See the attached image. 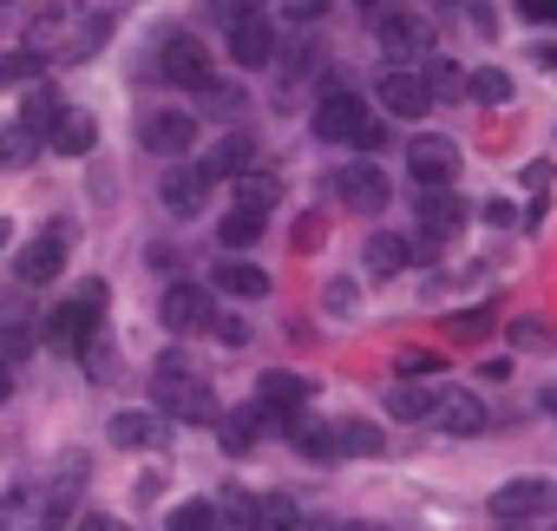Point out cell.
Masks as SVG:
<instances>
[{
  "label": "cell",
  "instance_id": "6da1fadb",
  "mask_svg": "<svg viewBox=\"0 0 557 531\" xmlns=\"http://www.w3.org/2000/svg\"><path fill=\"white\" fill-rule=\"evenodd\" d=\"M79 466H66L60 479H40V485H14L0 492V531H66L73 511H79Z\"/></svg>",
  "mask_w": 557,
  "mask_h": 531
},
{
  "label": "cell",
  "instance_id": "7a4b0ae2",
  "mask_svg": "<svg viewBox=\"0 0 557 531\" xmlns=\"http://www.w3.org/2000/svg\"><path fill=\"white\" fill-rule=\"evenodd\" d=\"M99 316H106V283H79L53 316H47V348L53 355H86L92 348V335H99Z\"/></svg>",
  "mask_w": 557,
  "mask_h": 531
},
{
  "label": "cell",
  "instance_id": "3957f363",
  "mask_svg": "<svg viewBox=\"0 0 557 531\" xmlns=\"http://www.w3.org/2000/svg\"><path fill=\"white\" fill-rule=\"evenodd\" d=\"M151 394H158V407H164V413H177V420H210V413H216L210 381H203L184 355H164V361L151 368Z\"/></svg>",
  "mask_w": 557,
  "mask_h": 531
},
{
  "label": "cell",
  "instance_id": "277c9868",
  "mask_svg": "<svg viewBox=\"0 0 557 531\" xmlns=\"http://www.w3.org/2000/svg\"><path fill=\"white\" fill-rule=\"evenodd\" d=\"M374 34H381V53L400 60V66H426L433 60V21L413 14V8H381Z\"/></svg>",
  "mask_w": 557,
  "mask_h": 531
},
{
  "label": "cell",
  "instance_id": "5b68a950",
  "mask_svg": "<svg viewBox=\"0 0 557 531\" xmlns=\"http://www.w3.org/2000/svg\"><path fill=\"white\" fill-rule=\"evenodd\" d=\"M315 138H329V145H355V151H374V145H381V119H368L355 92H329V99L315 106Z\"/></svg>",
  "mask_w": 557,
  "mask_h": 531
},
{
  "label": "cell",
  "instance_id": "8992f818",
  "mask_svg": "<svg viewBox=\"0 0 557 531\" xmlns=\"http://www.w3.org/2000/svg\"><path fill=\"white\" fill-rule=\"evenodd\" d=\"M544 511H557V479H505L492 492V518L498 524H531Z\"/></svg>",
  "mask_w": 557,
  "mask_h": 531
},
{
  "label": "cell",
  "instance_id": "52a82bcc",
  "mask_svg": "<svg viewBox=\"0 0 557 531\" xmlns=\"http://www.w3.org/2000/svg\"><path fill=\"white\" fill-rule=\"evenodd\" d=\"M158 322L171 335H203V329H216V302H210L203 283H171L164 302H158Z\"/></svg>",
  "mask_w": 557,
  "mask_h": 531
},
{
  "label": "cell",
  "instance_id": "ba28073f",
  "mask_svg": "<svg viewBox=\"0 0 557 531\" xmlns=\"http://www.w3.org/2000/svg\"><path fill=\"white\" fill-rule=\"evenodd\" d=\"M453 171H459V145H453V138L420 132V138L407 145V177H413L420 190H446V184H453Z\"/></svg>",
  "mask_w": 557,
  "mask_h": 531
},
{
  "label": "cell",
  "instance_id": "9c48e42d",
  "mask_svg": "<svg viewBox=\"0 0 557 531\" xmlns=\"http://www.w3.org/2000/svg\"><path fill=\"white\" fill-rule=\"evenodd\" d=\"M138 138H145V151H158V158H184V151L197 145V112L158 106V112L138 119Z\"/></svg>",
  "mask_w": 557,
  "mask_h": 531
},
{
  "label": "cell",
  "instance_id": "30bf717a",
  "mask_svg": "<svg viewBox=\"0 0 557 531\" xmlns=\"http://www.w3.org/2000/svg\"><path fill=\"white\" fill-rule=\"evenodd\" d=\"M374 99H381L394 119H426V112H433V86H426V73H413V66H394V73H381Z\"/></svg>",
  "mask_w": 557,
  "mask_h": 531
},
{
  "label": "cell",
  "instance_id": "8fae6325",
  "mask_svg": "<svg viewBox=\"0 0 557 531\" xmlns=\"http://www.w3.org/2000/svg\"><path fill=\"white\" fill-rule=\"evenodd\" d=\"M60 270H66V230H60V223H53V230H40V236H34V243H27L21 256H14V276H21L27 289L53 283Z\"/></svg>",
  "mask_w": 557,
  "mask_h": 531
},
{
  "label": "cell",
  "instance_id": "7c38bea8",
  "mask_svg": "<svg viewBox=\"0 0 557 531\" xmlns=\"http://www.w3.org/2000/svg\"><path fill=\"white\" fill-rule=\"evenodd\" d=\"M335 197L355 210V217H381L387 210V177L374 164H342L335 171Z\"/></svg>",
  "mask_w": 557,
  "mask_h": 531
},
{
  "label": "cell",
  "instance_id": "4fadbf2b",
  "mask_svg": "<svg viewBox=\"0 0 557 531\" xmlns=\"http://www.w3.org/2000/svg\"><path fill=\"white\" fill-rule=\"evenodd\" d=\"M230 60H236L243 73H262V66L275 60V27H269L262 14H243V21H230Z\"/></svg>",
  "mask_w": 557,
  "mask_h": 531
},
{
  "label": "cell",
  "instance_id": "5bb4252c",
  "mask_svg": "<svg viewBox=\"0 0 557 531\" xmlns=\"http://www.w3.org/2000/svg\"><path fill=\"white\" fill-rule=\"evenodd\" d=\"M158 73H164L171 86H190V92H197V86H210V53H203V40H197V34H171V40H164V66H158Z\"/></svg>",
  "mask_w": 557,
  "mask_h": 531
},
{
  "label": "cell",
  "instance_id": "9a60e30c",
  "mask_svg": "<svg viewBox=\"0 0 557 531\" xmlns=\"http://www.w3.org/2000/svg\"><path fill=\"white\" fill-rule=\"evenodd\" d=\"M210 171L203 164H177V171H164V184H158V197H164V210L171 217H197L203 210V197H210Z\"/></svg>",
  "mask_w": 557,
  "mask_h": 531
},
{
  "label": "cell",
  "instance_id": "2e32d148",
  "mask_svg": "<svg viewBox=\"0 0 557 531\" xmlns=\"http://www.w3.org/2000/svg\"><path fill=\"white\" fill-rule=\"evenodd\" d=\"M256 407H262L269 420L302 413V407H309V374H262V381H256Z\"/></svg>",
  "mask_w": 557,
  "mask_h": 531
},
{
  "label": "cell",
  "instance_id": "e0dca14e",
  "mask_svg": "<svg viewBox=\"0 0 557 531\" xmlns=\"http://www.w3.org/2000/svg\"><path fill=\"white\" fill-rule=\"evenodd\" d=\"M433 420H440V433L472 440V433H485V400L479 394H440L433 400Z\"/></svg>",
  "mask_w": 557,
  "mask_h": 531
},
{
  "label": "cell",
  "instance_id": "ac0fdd59",
  "mask_svg": "<svg viewBox=\"0 0 557 531\" xmlns=\"http://www.w3.org/2000/svg\"><path fill=\"white\" fill-rule=\"evenodd\" d=\"M361 262H368V276H381V283H394L400 270H407V262H413V243L407 236H368V249H361Z\"/></svg>",
  "mask_w": 557,
  "mask_h": 531
},
{
  "label": "cell",
  "instance_id": "d6986e66",
  "mask_svg": "<svg viewBox=\"0 0 557 531\" xmlns=\"http://www.w3.org/2000/svg\"><path fill=\"white\" fill-rule=\"evenodd\" d=\"M158 440H164L158 413H145V407H125V413H112V446H125V453H145V446H158Z\"/></svg>",
  "mask_w": 557,
  "mask_h": 531
},
{
  "label": "cell",
  "instance_id": "ffe728a7",
  "mask_svg": "<svg viewBox=\"0 0 557 531\" xmlns=\"http://www.w3.org/2000/svg\"><path fill=\"white\" fill-rule=\"evenodd\" d=\"M60 158H86L92 145H99V125H92V112H60V125H53V138H47Z\"/></svg>",
  "mask_w": 557,
  "mask_h": 531
},
{
  "label": "cell",
  "instance_id": "44dd1931",
  "mask_svg": "<svg viewBox=\"0 0 557 531\" xmlns=\"http://www.w3.org/2000/svg\"><path fill=\"white\" fill-rule=\"evenodd\" d=\"M289 446L309 453V459H335V420H309V413H289Z\"/></svg>",
  "mask_w": 557,
  "mask_h": 531
},
{
  "label": "cell",
  "instance_id": "7402d4cb",
  "mask_svg": "<svg viewBox=\"0 0 557 531\" xmlns=\"http://www.w3.org/2000/svg\"><path fill=\"white\" fill-rule=\"evenodd\" d=\"M459 223H466V210H459V203H453L446 190H426V197H420V236H426V243L453 236Z\"/></svg>",
  "mask_w": 557,
  "mask_h": 531
},
{
  "label": "cell",
  "instance_id": "603a6c76",
  "mask_svg": "<svg viewBox=\"0 0 557 531\" xmlns=\"http://www.w3.org/2000/svg\"><path fill=\"white\" fill-rule=\"evenodd\" d=\"M275 203H283V184H275L269 171H236V210H256V217H269Z\"/></svg>",
  "mask_w": 557,
  "mask_h": 531
},
{
  "label": "cell",
  "instance_id": "cb8c5ba5",
  "mask_svg": "<svg viewBox=\"0 0 557 531\" xmlns=\"http://www.w3.org/2000/svg\"><path fill=\"white\" fill-rule=\"evenodd\" d=\"M335 453H348V459H374V453H387V433L368 427V420H335Z\"/></svg>",
  "mask_w": 557,
  "mask_h": 531
},
{
  "label": "cell",
  "instance_id": "d4e9b609",
  "mask_svg": "<svg viewBox=\"0 0 557 531\" xmlns=\"http://www.w3.org/2000/svg\"><path fill=\"white\" fill-rule=\"evenodd\" d=\"M256 531H309V518L289 492H269V498H256Z\"/></svg>",
  "mask_w": 557,
  "mask_h": 531
},
{
  "label": "cell",
  "instance_id": "484cf974",
  "mask_svg": "<svg viewBox=\"0 0 557 531\" xmlns=\"http://www.w3.org/2000/svg\"><path fill=\"white\" fill-rule=\"evenodd\" d=\"M216 289H223V296H269V276L256 270V262L230 256V262H216Z\"/></svg>",
  "mask_w": 557,
  "mask_h": 531
},
{
  "label": "cell",
  "instance_id": "4316f807",
  "mask_svg": "<svg viewBox=\"0 0 557 531\" xmlns=\"http://www.w3.org/2000/svg\"><path fill=\"white\" fill-rule=\"evenodd\" d=\"M106 40H112V8H92V14L73 27V40H66V60H92Z\"/></svg>",
  "mask_w": 557,
  "mask_h": 531
},
{
  "label": "cell",
  "instance_id": "83f0119b",
  "mask_svg": "<svg viewBox=\"0 0 557 531\" xmlns=\"http://www.w3.org/2000/svg\"><path fill=\"white\" fill-rule=\"evenodd\" d=\"M249 164H256V145H249L243 132H236V138H223V145L203 158V171H210V177H236V171H249Z\"/></svg>",
  "mask_w": 557,
  "mask_h": 531
},
{
  "label": "cell",
  "instance_id": "f1b7e54d",
  "mask_svg": "<svg viewBox=\"0 0 557 531\" xmlns=\"http://www.w3.org/2000/svg\"><path fill=\"white\" fill-rule=\"evenodd\" d=\"M433 400H440L433 387H420V381H400V387L387 394V413H394V420H433Z\"/></svg>",
  "mask_w": 557,
  "mask_h": 531
},
{
  "label": "cell",
  "instance_id": "f546056e",
  "mask_svg": "<svg viewBox=\"0 0 557 531\" xmlns=\"http://www.w3.org/2000/svg\"><path fill=\"white\" fill-rule=\"evenodd\" d=\"M60 112H66V106H60L53 92H34V99H27V112H21V132L47 145V138H53V125H60Z\"/></svg>",
  "mask_w": 557,
  "mask_h": 531
},
{
  "label": "cell",
  "instance_id": "4dcf8cb0",
  "mask_svg": "<svg viewBox=\"0 0 557 531\" xmlns=\"http://www.w3.org/2000/svg\"><path fill=\"white\" fill-rule=\"evenodd\" d=\"M262 420H269L262 407H236V413L223 420V453H249V446H256V433H262Z\"/></svg>",
  "mask_w": 557,
  "mask_h": 531
},
{
  "label": "cell",
  "instance_id": "1f68e13d",
  "mask_svg": "<svg viewBox=\"0 0 557 531\" xmlns=\"http://www.w3.org/2000/svg\"><path fill=\"white\" fill-rule=\"evenodd\" d=\"M466 99H479V106H505V99H511V79H505L498 66H479V73H466Z\"/></svg>",
  "mask_w": 557,
  "mask_h": 531
},
{
  "label": "cell",
  "instance_id": "d6a6232c",
  "mask_svg": "<svg viewBox=\"0 0 557 531\" xmlns=\"http://www.w3.org/2000/svg\"><path fill=\"white\" fill-rule=\"evenodd\" d=\"M256 236H262V217H256V210H230V217L216 223V243H223V249H249Z\"/></svg>",
  "mask_w": 557,
  "mask_h": 531
},
{
  "label": "cell",
  "instance_id": "836d02e7",
  "mask_svg": "<svg viewBox=\"0 0 557 531\" xmlns=\"http://www.w3.org/2000/svg\"><path fill=\"white\" fill-rule=\"evenodd\" d=\"M216 524H230V531H256V498H249L243 485H230V492L216 498Z\"/></svg>",
  "mask_w": 557,
  "mask_h": 531
},
{
  "label": "cell",
  "instance_id": "e575fe53",
  "mask_svg": "<svg viewBox=\"0 0 557 531\" xmlns=\"http://www.w3.org/2000/svg\"><path fill=\"white\" fill-rule=\"evenodd\" d=\"M164 531H216V505L210 498H190V505H177L164 518Z\"/></svg>",
  "mask_w": 557,
  "mask_h": 531
},
{
  "label": "cell",
  "instance_id": "d590c367",
  "mask_svg": "<svg viewBox=\"0 0 557 531\" xmlns=\"http://www.w3.org/2000/svg\"><path fill=\"white\" fill-rule=\"evenodd\" d=\"M426 86H433V99H466V73L453 60H426Z\"/></svg>",
  "mask_w": 557,
  "mask_h": 531
},
{
  "label": "cell",
  "instance_id": "8d00e7d4",
  "mask_svg": "<svg viewBox=\"0 0 557 531\" xmlns=\"http://www.w3.org/2000/svg\"><path fill=\"white\" fill-rule=\"evenodd\" d=\"M446 329H453V342H466V348H479V342L492 335V309H459V316H453Z\"/></svg>",
  "mask_w": 557,
  "mask_h": 531
},
{
  "label": "cell",
  "instance_id": "74e56055",
  "mask_svg": "<svg viewBox=\"0 0 557 531\" xmlns=\"http://www.w3.org/2000/svg\"><path fill=\"white\" fill-rule=\"evenodd\" d=\"M34 348V329H27V316L21 322H8V329H0V355H8V361H21Z\"/></svg>",
  "mask_w": 557,
  "mask_h": 531
},
{
  "label": "cell",
  "instance_id": "f35d334b",
  "mask_svg": "<svg viewBox=\"0 0 557 531\" xmlns=\"http://www.w3.org/2000/svg\"><path fill=\"white\" fill-rule=\"evenodd\" d=\"M40 73V53L27 47V53H8V60H0V86H8V79H34Z\"/></svg>",
  "mask_w": 557,
  "mask_h": 531
},
{
  "label": "cell",
  "instance_id": "ab89813d",
  "mask_svg": "<svg viewBox=\"0 0 557 531\" xmlns=\"http://www.w3.org/2000/svg\"><path fill=\"white\" fill-rule=\"evenodd\" d=\"M283 14H289L296 27H315V21L329 14V0H283Z\"/></svg>",
  "mask_w": 557,
  "mask_h": 531
},
{
  "label": "cell",
  "instance_id": "60d3db41",
  "mask_svg": "<svg viewBox=\"0 0 557 531\" xmlns=\"http://www.w3.org/2000/svg\"><path fill=\"white\" fill-rule=\"evenodd\" d=\"M269 0H216V21L230 27V21H243V14H262Z\"/></svg>",
  "mask_w": 557,
  "mask_h": 531
},
{
  "label": "cell",
  "instance_id": "b9f144b4",
  "mask_svg": "<svg viewBox=\"0 0 557 531\" xmlns=\"http://www.w3.org/2000/svg\"><path fill=\"white\" fill-rule=\"evenodd\" d=\"M524 21H557V0H518Z\"/></svg>",
  "mask_w": 557,
  "mask_h": 531
},
{
  "label": "cell",
  "instance_id": "7bdbcfd3",
  "mask_svg": "<svg viewBox=\"0 0 557 531\" xmlns=\"http://www.w3.org/2000/svg\"><path fill=\"white\" fill-rule=\"evenodd\" d=\"M433 368H440L433 355H400V374H413V381H420V374H433Z\"/></svg>",
  "mask_w": 557,
  "mask_h": 531
},
{
  "label": "cell",
  "instance_id": "ee69618b",
  "mask_svg": "<svg viewBox=\"0 0 557 531\" xmlns=\"http://www.w3.org/2000/svg\"><path fill=\"white\" fill-rule=\"evenodd\" d=\"M79 531H132V524H125V518H106V511H92V518H86Z\"/></svg>",
  "mask_w": 557,
  "mask_h": 531
},
{
  "label": "cell",
  "instance_id": "f6af8a7d",
  "mask_svg": "<svg viewBox=\"0 0 557 531\" xmlns=\"http://www.w3.org/2000/svg\"><path fill=\"white\" fill-rule=\"evenodd\" d=\"M511 342H524V348H537V342H544V329H531V322H511Z\"/></svg>",
  "mask_w": 557,
  "mask_h": 531
},
{
  "label": "cell",
  "instance_id": "bcb514c9",
  "mask_svg": "<svg viewBox=\"0 0 557 531\" xmlns=\"http://www.w3.org/2000/svg\"><path fill=\"white\" fill-rule=\"evenodd\" d=\"M8 394H14V361L0 355V400H8Z\"/></svg>",
  "mask_w": 557,
  "mask_h": 531
},
{
  "label": "cell",
  "instance_id": "7dc6e473",
  "mask_svg": "<svg viewBox=\"0 0 557 531\" xmlns=\"http://www.w3.org/2000/svg\"><path fill=\"white\" fill-rule=\"evenodd\" d=\"M531 60H537L544 73H557V47H531Z\"/></svg>",
  "mask_w": 557,
  "mask_h": 531
},
{
  "label": "cell",
  "instance_id": "c3c4849f",
  "mask_svg": "<svg viewBox=\"0 0 557 531\" xmlns=\"http://www.w3.org/2000/svg\"><path fill=\"white\" fill-rule=\"evenodd\" d=\"M537 407H544V413L557 420V387H544V394H537Z\"/></svg>",
  "mask_w": 557,
  "mask_h": 531
},
{
  "label": "cell",
  "instance_id": "681fc988",
  "mask_svg": "<svg viewBox=\"0 0 557 531\" xmlns=\"http://www.w3.org/2000/svg\"><path fill=\"white\" fill-rule=\"evenodd\" d=\"M355 8H361V14H381V0H355Z\"/></svg>",
  "mask_w": 557,
  "mask_h": 531
},
{
  "label": "cell",
  "instance_id": "f907efd6",
  "mask_svg": "<svg viewBox=\"0 0 557 531\" xmlns=\"http://www.w3.org/2000/svg\"><path fill=\"white\" fill-rule=\"evenodd\" d=\"M355 531H368V524H355Z\"/></svg>",
  "mask_w": 557,
  "mask_h": 531
},
{
  "label": "cell",
  "instance_id": "816d5d0a",
  "mask_svg": "<svg viewBox=\"0 0 557 531\" xmlns=\"http://www.w3.org/2000/svg\"><path fill=\"white\" fill-rule=\"evenodd\" d=\"M0 8H8V0H0Z\"/></svg>",
  "mask_w": 557,
  "mask_h": 531
}]
</instances>
